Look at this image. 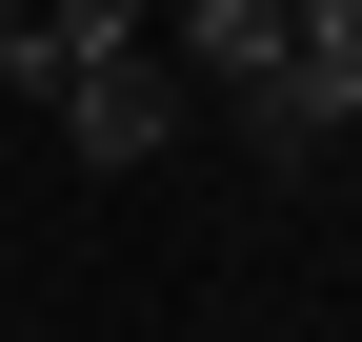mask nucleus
<instances>
[{
	"mask_svg": "<svg viewBox=\"0 0 362 342\" xmlns=\"http://www.w3.org/2000/svg\"><path fill=\"white\" fill-rule=\"evenodd\" d=\"M61 141L101 161V182H141L181 141V61H141V40H121V61H61Z\"/></svg>",
	"mask_w": 362,
	"mask_h": 342,
	"instance_id": "obj_1",
	"label": "nucleus"
},
{
	"mask_svg": "<svg viewBox=\"0 0 362 342\" xmlns=\"http://www.w3.org/2000/svg\"><path fill=\"white\" fill-rule=\"evenodd\" d=\"M181 61H202L221 101H262V81L302 61V20H282V0H181Z\"/></svg>",
	"mask_w": 362,
	"mask_h": 342,
	"instance_id": "obj_2",
	"label": "nucleus"
}]
</instances>
